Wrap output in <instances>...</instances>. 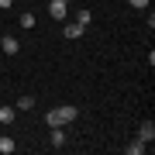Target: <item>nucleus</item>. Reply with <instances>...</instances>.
<instances>
[{"instance_id":"f257e3e1","label":"nucleus","mask_w":155,"mask_h":155,"mask_svg":"<svg viewBox=\"0 0 155 155\" xmlns=\"http://www.w3.org/2000/svg\"><path fill=\"white\" fill-rule=\"evenodd\" d=\"M79 117V110L72 104H62V107H52L48 114H45V121H48V127H66V124H72Z\"/></svg>"},{"instance_id":"f03ea898","label":"nucleus","mask_w":155,"mask_h":155,"mask_svg":"<svg viewBox=\"0 0 155 155\" xmlns=\"http://www.w3.org/2000/svg\"><path fill=\"white\" fill-rule=\"evenodd\" d=\"M66 14H69L66 0H48V17H52V21H66Z\"/></svg>"},{"instance_id":"7ed1b4c3","label":"nucleus","mask_w":155,"mask_h":155,"mask_svg":"<svg viewBox=\"0 0 155 155\" xmlns=\"http://www.w3.org/2000/svg\"><path fill=\"white\" fill-rule=\"evenodd\" d=\"M0 48H4L7 55H17V52H21V41L11 38V35H4V38H0Z\"/></svg>"},{"instance_id":"20e7f679","label":"nucleus","mask_w":155,"mask_h":155,"mask_svg":"<svg viewBox=\"0 0 155 155\" xmlns=\"http://www.w3.org/2000/svg\"><path fill=\"white\" fill-rule=\"evenodd\" d=\"M145 148H148V141H141V138H131V141L124 145L127 155H145Z\"/></svg>"},{"instance_id":"39448f33","label":"nucleus","mask_w":155,"mask_h":155,"mask_svg":"<svg viewBox=\"0 0 155 155\" xmlns=\"http://www.w3.org/2000/svg\"><path fill=\"white\" fill-rule=\"evenodd\" d=\"M138 138H141V141H148V145H152V138H155V121H152V117H148V121H145V124L138 127Z\"/></svg>"},{"instance_id":"423d86ee","label":"nucleus","mask_w":155,"mask_h":155,"mask_svg":"<svg viewBox=\"0 0 155 155\" xmlns=\"http://www.w3.org/2000/svg\"><path fill=\"white\" fill-rule=\"evenodd\" d=\"M48 145H52V148H66V127H52Z\"/></svg>"},{"instance_id":"0eeeda50","label":"nucleus","mask_w":155,"mask_h":155,"mask_svg":"<svg viewBox=\"0 0 155 155\" xmlns=\"http://www.w3.org/2000/svg\"><path fill=\"white\" fill-rule=\"evenodd\" d=\"M66 38H69V41H76V38H83V24H76V21H69V24H66Z\"/></svg>"},{"instance_id":"6e6552de","label":"nucleus","mask_w":155,"mask_h":155,"mask_svg":"<svg viewBox=\"0 0 155 155\" xmlns=\"http://www.w3.org/2000/svg\"><path fill=\"white\" fill-rule=\"evenodd\" d=\"M17 24H21L24 31H31V28H35V14H31V11H21V14H17Z\"/></svg>"},{"instance_id":"1a4fd4ad","label":"nucleus","mask_w":155,"mask_h":155,"mask_svg":"<svg viewBox=\"0 0 155 155\" xmlns=\"http://www.w3.org/2000/svg\"><path fill=\"white\" fill-rule=\"evenodd\" d=\"M17 148V145H14V138H11V134H0V155H11Z\"/></svg>"},{"instance_id":"9d476101","label":"nucleus","mask_w":155,"mask_h":155,"mask_svg":"<svg viewBox=\"0 0 155 155\" xmlns=\"http://www.w3.org/2000/svg\"><path fill=\"white\" fill-rule=\"evenodd\" d=\"M14 117H17L14 107H0V124H14Z\"/></svg>"},{"instance_id":"9b49d317","label":"nucleus","mask_w":155,"mask_h":155,"mask_svg":"<svg viewBox=\"0 0 155 155\" xmlns=\"http://www.w3.org/2000/svg\"><path fill=\"white\" fill-rule=\"evenodd\" d=\"M90 21H93V14H90V11H76V24H83V28H86Z\"/></svg>"},{"instance_id":"f8f14e48","label":"nucleus","mask_w":155,"mask_h":155,"mask_svg":"<svg viewBox=\"0 0 155 155\" xmlns=\"http://www.w3.org/2000/svg\"><path fill=\"white\" fill-rule=\"evenodd\" d=\"M31 107H35V97H21L17 100V110H31Z\"/></svg>"},{"instance_id":"ddd939ff","label":"nucleus","mask_w":155,"mask_h":155,"mask_svg":"<svg viewBox=\"0 0 155 155\" xmlns=\"http://www.w3.org/2000/svg\"><path fill=\"white\" fill-rule=\"evenodd\" d=\"M127 4H131V7H138V11H145V7H148V0H127Z\"/></svg>"},{"instance_id":"4468645a","label":"nucleus","mask_w":155,"mask_h":155,"mask_svg":"<svg viewBox=\"0 0 155 155\" xmlns=\"http://www.w3.org/2000/svg\"><path fill=\"white\" fill-rule=\"evenodd\" d=\"M0 7H11V0H0Z\"/></svg>"},{"instance_id":"2eb2a0df","label":"nucleus","mask_w":155,"mask_h":155,"mask_svg":"<svg viewBox=\"0 0 155 155\" xmlns=\"http://www.w3.org/2000/svg\"><path fill=\"white\" fill-rule=\"evenodd\" d=\"M66 4H72V0H66Z\"/></svg>"}]
</instances>
